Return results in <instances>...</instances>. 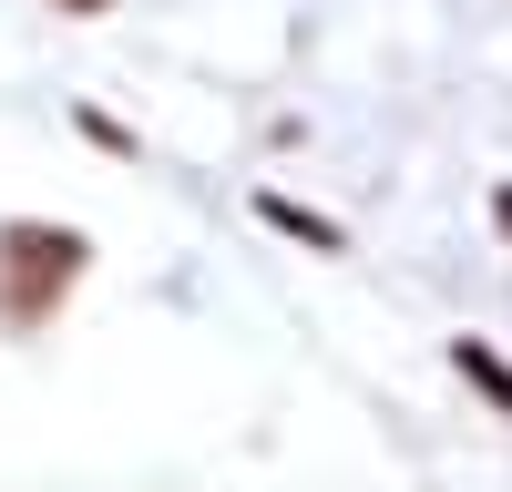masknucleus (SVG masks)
I'll return each mask as SVG.
<instances>
[{
	"label": "nucleus",
	"instance_id": "nucleus-2",
	"mask_svg": "<svg viewBox=\"0 0 512 492\" xmlns=\"http://www.w3.org/2000/svg\"><path fill=\"white\" fill-rule=\"evenodd\" d=\"M72 11H103V0H72Z\"/></svg>",
	"mask_w": 512,
	"mask_h": 492
},
{
	"label": "nucleus",
	"instance_id": "nucleus-1",
	"mask_svg": "<svg viewBox=\"0 0 512 492\" xmlns=\"http://www.w3.org/2000/svg\"><path fill=\"white\" fill-rule=\"evenodd\" d=\"M461 369H472V380H482V390H492V400H502V410H512V369H502V359H492V349H461Z\"/></svg>",
	"mask_w": 512,
	"mask_h": 492
}]
</instances>
